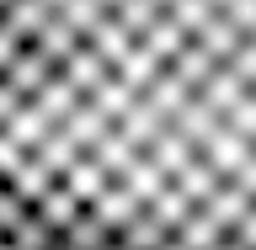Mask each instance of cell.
<instances>
[{
	"label": "cell",
	"mask_w": 256,
	"mask_h": 250,
	"mask_svg": "<svg viewBox=\"0 0 256 250\" xmlns=\"http://www.w3.org/2000/svg\"><path fill=\"white\" fill-rule=\"evenodd\" d=\"M0 213L38 250H256V0H0Z\"/></svg>",
	"instance_id": "1"
}]
</instances>
